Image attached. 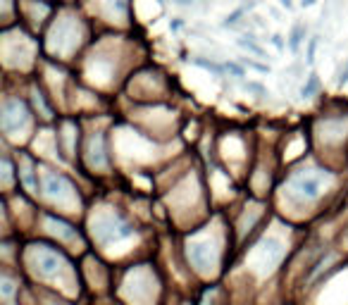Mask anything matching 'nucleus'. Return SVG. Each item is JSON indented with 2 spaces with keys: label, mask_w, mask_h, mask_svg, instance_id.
I'll return each instance as SVG.
<instances>
[{
  "label": "nucleus",
  "mask_w": 348,
  "mask_h": 305,
  "mask_svg": "<svg viewBox=\"0 0 348 305\" xmlns=\"http://www.w3.org/2000/svg\"><path fill=\"white\" fill-rule=\"evenodd\" d=\"M243 65L250 67V69H255V72H270V67L262 65V62H253V60H248V57H243Z\"/></svg>",
  "instance_id": "obj_11"
},
{
  "label": "nucleus",
  "mask_w": 348,
  "mask_h": 305,
  "mask_svg": "<svg viewBox=\"0 0 348 305\" xmlns=\"http://www.w3.org/2000/svg\"><path fill=\"white\" fill-rule=\"evenodd\" d=\"M339 84L344 86V84H348V62H346V67L341 69V74H339Z\"/></svg>",
  "instance_id": "obj_14"
},
{
  "label": "nucleus",
  "mask_w": 348,
  "mask_h": 305,
  "mask_svg": "<svg viewBox=\"0 0 348 305\" xmlns=\"http://www.w3.org/2000/svg\"><path fill=\"white\" fill-rule=\"evenodd\" d=\"M243 12H246V7H239V10H234L231 14H227V17H224V22H222V26H224V29H236V26H241V17H243Z\"/></svg>",
  "instance_id": "obj_6"
},
{
  "label": "nucleus",
  "mask_w": 348,
  "mask_h": 305,
  "mask_svg": "<svg viewBox=\"0 0 348 305\" xmlns=\"http://www.w3.org/2000/svg\"><path fill=\"white\" fill-rule=\"evenodd\" d=\"M179 7H200V10H207V2H198V0H174Z\"/></svg>",
  "instance_id": "obj_9"
},
{
  "label": "nucleus",
  "mask_w": 348,
  "mask_h": 305,
  "mask_svg": "<svg viewBox=\"0 0 348 305\" xmlns=\"http://www.w3.org/2000/svg\"><path fill=\"white\" fill-rule=\"evenodd\" d=\"M191 62L198 67H203V69H207V72H212L215 76H222L224 72H227V67L224 65H217V62H212V60H205V57H191Z\"/></svg>",
  "instance_id": "obj_5"
},
{
  "label": "nucleus",
  "mask_w": 348,
  "mask_h": 305,
  "mask_svg": "<svg viewBox=\"0 0 348 305\" xmlns=\"http://www.w3.org/2000/svg\"><path fill=\"white\" fill-rule=\"evenodd\" d=\"M317 43H320V36H313V38H310V43H308V53H305V62H308V65H313V62H315Z\"/></svg>",
  "instance_id": "obj_8"
},
{
  "label": "nucleus",
  "mask_w": 348,
  "mask_h": 305,
  "mask_svg": "<svg viewBox=\"0 0 348 305\" xmlns=\"http://www.w3.org/2000/svg\"><path fill=\"white\" fill-rule=\"evenodd\" d=\"M291 188L298 191L303 198L313 200V198L320 196V179H313V176H308V179H296L294 184H291Z\"/></svg>",
  "instance_id": "obj_1"
},
{
  "label": "nucleus",
  "mask_w": 348,
  "mask_h": 305,
  "mask_svg": "<svg viewBox=\"0 0 348 305\" xmlns=\"http://www.w3.org/2000/svg\"><path fill=\"white\" fill-rule=\"evenodd\" d=\"M279 2H282V7H286V10L294 7V0H279Z\"/></svg>",
  "instance_id": "obj_16"
},
{
  "label": "nucleus",
  "mask_w": 348,
  "mask_h": 305,
  "mask_svg": "<svg viewBox=\"0 0 348 305\" xmlns=\"http://www.w3.org/2000/svg\"><path fill=\"white\" fill-rule=\"evenodd\" d=\"M181 26H184V22H181V19H174V22H170V29H174V31H176V29H181Z\"/></svg>",
  "instance_id": "obj_15"
},
{
  "label": "nucleus",
  "mask_w": 348,
  "mask_h": 305,
  "mask_svg": "<svg viewBox=\"0 0 348 305\" xmlns=\"http://www.w3.org/2000/svg\"><path fill=\"white\" fill-rule=\"evenodd\" d=\"M305 38V26L301 22L294 24V29H291V36H289V48H291V53H298V48L303 43Z\"/></svg>",
  "instance_id": "obj_3"
},
{
  "label": "nucleus",
  "mask_w": 348,
  "mask_h": 305,
  "mask_svg": "<svg viewBox=\"0 0 348 305\" xmlns=\"http://www.w3.org/2000/svg\"><path fill=\"white\" fill-rule=\"evenodd\" d=\"M255 5H258V0H248V2H243V7H246V10H253Z\"/></svg>",
  "instance_id": "obj_17"
},
{
  "label": "nucleus",
  "mask_w": 348,
  "mask_h": 305,
  "mask_svg": "<svg viewBox=\"0 0 348 305\" xmlns=\"http://www.w3.org/2000/svg\"><path fill=\"white\" fill-rule=\"evenodd\" d=\"M236 43H239L241 48H246L248 53H255L258 57H265V50H262V45L255 41V36H253V33H243L241 38H236Z\"/></svg>",
  "instance_id": "obj_2"
},
{
  "label": "nucleus",
  "mask_w": 348,
  "mask_h": 305,
  "mask_svg": "<svg viewBox=\"0 0 348 305\" xmlns=\"http://www.w3.org/2000/svg\"><path fill=\"white\" fill-rule=\"evenodd\" d=\"M272 45L277 48V50H284V38L279 36V33H274L272 36Z\"/></svg>",
  "instance_id": "obj_13"
},
{
  "label": "nucleus",
  "mask_w": 348,
  "mask_h": 305,
  "mask_svg": "<svg viewBox=\"0 0 348 305\" xmlns=\"http://www.w3.org/2000/svg\"><path fill=\"white\" fill-rule=\"evenodd\" d=\"M224 67H227V72H229V74H234V76H243V67L236 65V62H227Z\"/></svg>",
  "instance_id": "obj_12"
},
{
  "label": "nucleus",
  "mask_w": 348,
  "mask_h": 305,
  "mask_svg": "<svg viewBox=\"0 0 348 305\" xmlns=\"http://www.w3.org/2000/svg\"><path fill=\"white\" fill-rule=\"evenodd\" d=\"M38 262H41V267H43L45 274H53L57 267H60V262H57V258L55 255H48V253H43L41 258H38Z\"/></svg>",
  "instance_id": "obj_7"
},
{
  "label": "nucleus",
  "mask_w": 348,
  "mask_h": 305,
  "mask_svg": "<svg viewBox=\"0 0 348 305\" xmlns=\"http://www.w3.org/2000/svg\"><path fill=\"white\" fill-rule=\"evenodd\" d=\"M315 2H317V0H301V5H303V7H313Z\"/></svg>",
  "instance_id": "obj_18"
},
{
  "label": "nucleus",
  "mask_w": 348,
  "mask_h": 305,
  "mask_svg": "<svg viewBox=\"0 0 348 305\" xmlns=\"http://www.w3.org/2000/svg\"><path fill=\"white\" fill-rule=\"evenodd\" d=\"M243 88H246V91H253V93H258V96H265V93H267V88L262 86V84H258V81H246Z\"/></svg>",
  "instance_id": "obj_10"
},
{
  "label": "nucleus",
  "mask_w": 348,
  "mask_h": 305,
  "mask_svg": "<svg viewBox=\"0 0 348 305\" xmlns=\"http://www.w3.org/2000/svg\"><path fill=\"white\" fill-rule=\"evenodd\" d=\"M317 91H320V76L313 72V74H308L303 88H301V98H313Z\"/></svg>",
  "instance_id": "obj_4"
}]
</instances>
